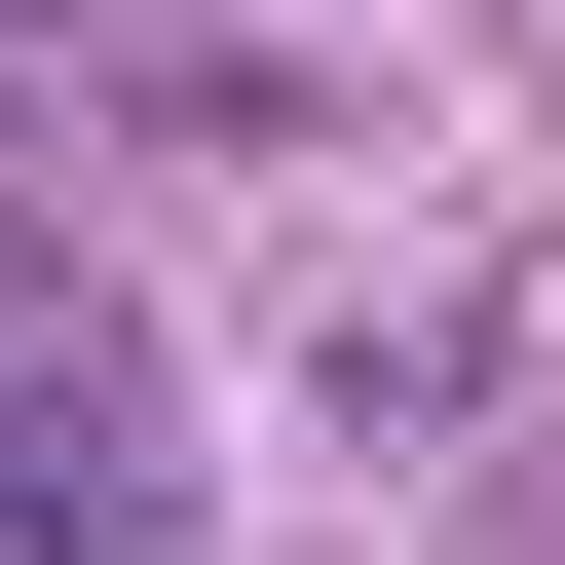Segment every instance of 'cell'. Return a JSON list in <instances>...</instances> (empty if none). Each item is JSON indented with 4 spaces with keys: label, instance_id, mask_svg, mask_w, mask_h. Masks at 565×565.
<instances>
[{
    "label": "cell",
    "instance_id": "cell-1",
    "mask_svg": "<svg viewBox=\"0 0 565 565\" xmlns=\"http://www.w3.org/2000/svg\"><path fill=\"white\" fill-rule=\"evenodd\" d=\"M0 565H151V377L114 302H39V226H0Z\"/></svg>",
    "mask_w": 565,
    "mask_h": 565
}]
</instances>
